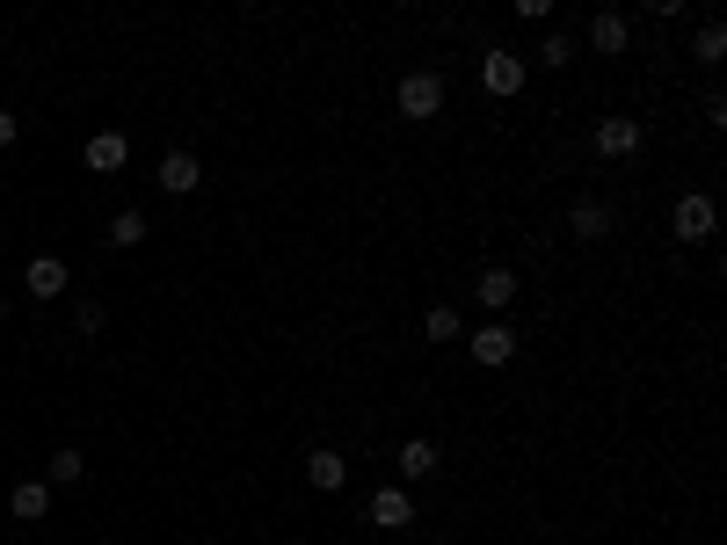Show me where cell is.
Wrapping results in <instances>:
<instances>
[{"mask_svg": "<svg viewBox=\"0 0 727 545\" xmlns=\"http://www.w3.org/2000/svg\"><path fill=\"white\" fill-rule=\"evenodd\" d=\"M0 328H8V299H0Z\"/></svg>", "mask_w": 727, "mask_h": 545, "instance_id": "23", "label": "cell"}, {"mask_svg": "<svg viewBox=\"0 0 727 545\" xmlns=\"http://www.w3.org/2000/svg\"><path fill=\"white\" fill-rule=\"evenodd\" d=\"M44 480H52V488H81V480H87V458H81V451L66 444V451H52V466H44Z\"/></svg>", "mask_w": 727, "mask_h": 545, "instance_id": "18", "label": "cell"}, {"mask_svg": "<svg viewBox=\"0 0 727 545\" xmlns=\"http://www.w3.org/2000/svg\"><path fill=\"white\" fill-rule=\"evenodd\" d=\"M15 139H22V117H15V109H0V153H8Z\"/></svg>", "mask_w": 727, "mask_h": 545, "instance_id": "22", "label": "cell"}, {"mask_svg": "<svg viewBox=\"0 0 727 545\" xmlns=\"http://www.w3.org/2000/svg\"><path fill=\"white\" fill-rule=\"evenodd\" d=\"M524 81H531V66H524L517 52H503V44H495V52H481V88L495 95V103H517Z\"/></svg>", "mask_w": 727, "mask_h": 545, "instance_id": "2", "label": "cell"}, {"mask_svg": "<svg viewBox=\"0 0 727 545\" xmlns=\"http://www.w3.org/2000/svg\"><path fill=\"white\" fill-rule=\"evenodd\" d=\"M422 334H430V342H466V313H459V306H430V313H422Z\"/></svg>", "mask_w": 727, "mask_h": 545, "instance_id": "16", "label": "cell"}, {"mask_svg": "<svg viewBox=\"0 0 727 545\" xmlns=\"http://www.w3.org/2000/svg\"><path fill=\"white\" fill-rule=\"evenodd\" d=\"M611 226H619V212H611L604 196H582V204L568 212V233H575V241H589V247L611 241Z\"/></svg>", "mask_w": 727, "mask_h": 545, "instance_id": "8", "label": "cell"}, {"mask_svg": "<svg viewBox=\"0 0 727 545\" xmlns=\"http://www.w3.org/2000/svg\"><path fill=\"white\" fill-rule=\"evenodd\" d=\"M22 284H30V299H66L73 269H66V255H30V269H22Z\"/></svg>", "mask_w": 727, "mask_h": 545, "instance_id": "7", "label": "cell"}, {"mask_svg": "<svg viewBox=\"0 0 727 545\" xmlns=\"http://www.w3.org/2000/svg\"><path fill=\"white\" fill-rule=\"evenodd\" d=\"M364 510H371V524H379V531H408V524H415V494L400 488V480H386V488H371Z\"/></svg>", "mask_w": 727, "mask_h": 545, "instance_id": "4", "label": "cell"}, {"mask_svg": "<svg viewBox=\"0 0 727 545\" xmlns=\"http://www.w3.org/2000/svg\"><path fill=\"white\" fill-rule=\"evenodd\" d=\"M444 95H451L444 73H436V66H415V73L393 88V109H400L408 124H430V117H444Z\"/></svg>", "mask_w": 727, "mask_h": 545, "instance_id": "1", "label": "cell"}, {"mask_svg": "<svg viewBox=\"0 0 727 545\" xmlns=\"http://www.w3.org/2000/svg\"><path fill=\"white\" fill-rule=\"evenodd\" d=\"M73 328H81V334H103V306L81 299V306H73Z\"/></svg>", "mask_w": 727, "mask_h": 545, "instance_id": "21", "label": "cell"}, {"mask_svg": "<svg viewBox=\"0 0 727 545\" xmlns=\"http://www.w3.org/2000/svg\"><path fill=\"white\" fill-rule=\"evenodd\" d=\"M436 466H444V451H436L430 437H408V444H400V480H430Z\"/></svg>", "mask_w": 727, "mask_h": 545, "instance_id": "15", "label": "cell"}, {"mask_svg": "<svg viewBox=\"0 0 727 545\" xmlns=\"http://www.w3.org/2000/svg\"><path fill=\"white\" fill-rule=\"evenodd\" d=\"M8 510H15V524H44L52 516V480H15Z\"/></svg>", "mask_w": 727, "mask_h": 545, "instance_id": "11", "label": "cell"}, {"mask_svg": "<svg viewBox=\"0 0 727 545\" xmlns=\"http://www.w3.org/2000/svg\"><path fill=\"white\" fill-rule=\"evenodd\" d=\"M306 480H313V488H320V494H343V480H349V458L320 444V451L306 458Z\"/></svg>", "mask_w": 727, "mask_h": 545, "instance_id": "14", "label": "cell"}, {"mask_svg": "<svg viewBox=\"0 0 727 545\" xmlns=\"http://www.w3.org/2000/svg\"><path fill=\"white\" fill-rule=\"evenodd\" d=\"M473 299H481L487 313L503 320L509 306H517V269H503V263H495V269H481V284H473Z\"/></svg>", "mask_w": 727, "mask_h": 545, "instance_id": "9", "label": "cell"}, {"mask_svg": "<svg viewBox=\"0 0 727 545\" xmlns=\"http://www.w3.org/2000/svg\"><path fill=\"white\" fill-rule=\"evenodd\" d=\"M197 182H204L197 153H160V190H168V196H190Z\"/></svg>", "mask_w": 727, "mask_h": 545, "instance_id": "13", "label": "cell"}, {"mask_svg": "<svg viewBox=\"0 0 727 545\" xmlns=\"http://www.w3.org/2000/svg\"><path fill=\"white\" fill-rule=\"evenodd\" d=\"M641 146H647L641 117H604V124H597V153H604V160H633Z\"/></svg>", "mask_w": 727, "mask_h": 545, "instance_id": "6", "label": "cell"}, {"mask_svg": "<svg viewBox=\"0 0 727 545\" xmlns=\"http://www.w3.org/2000/svg\"><path fill=\"white\" fill-rule=\"evenodd\" d=\"M146 233H154V226H146V212H139V204H124V212L109 218V233H103V241H109V247H139Z\"/></svg>", "mask_w": 727, "mask_h": 545, "instance_id": "17", "label": "cell"}, {"mask_svg": "<svg viewBox=\"0 0 727 545\" xmlns=\"http://www.w3.org/2000/svg\"><path fill=\"white\" fill-rule=\"evenodd\" d=\"M466 350H473V364H481V371H509V356H517V334H509V320H487V328L473 334Z\"/></svg>", "mask_w": 727, "mask_h": 545, "instance_id": "5", "label": "cell"}, {"mask_svg": "<svg viewBox=\"0 0 727 545\" xmlns=\"http://www.w3.org/2000/svg\"><path fill=\"white\" fill-rule=\"evenodd\" d=\"M589 44H597L604 58H619L625 44H633V22H625V8H604V15L589 22Z\"/></svg>", "mask_w": 727, "mask_h": 545, "instance_id": "12", "label": "cell"}, {"mask_svg": "<svg viewBox=\"0 0 727 545\" xmlns=\"http://www.w3.org/2000/svg\"><path fill=\"white\" fill-rule=\"evenodd\" d=\"M713 218H720V212H713V196L692 190V196H676L670 226H676V241H684V247H706V241H713Z\"/></svg>", "mask_w": 727, "mask_h": 545, "instance_id": "3", "label": "cell"}, {"mask_svg": "<svg viewBox=\"0 0 727 545\" xmlns=\"http://www.w3.org/2000/svg\"><path fill=\"white\" fill-rule=\"evenodd\" d=\"M692 58H698V66H720V58H727V30H720V22H706V30L692 36Z\"/></svg>", "mask_w": 727, "mask_h": 545, "instance_id": "19", "label": "cell"}, {"mask_svg": "<svg viewBox=\"0 0 727 545\" xmlns=\"http://www.w3.org/2000/svg\"><path fill=\"white\" fill-rule=\"evenodd\" d=\"M81 160L95 168V175H117L124 160H131V139H124V131H95V139L81 146Z\"/></svg>", "mask_w": 727, "mask_h": 545, "instance_id": "10", "label": "cell"}, {"mask_svg": "<svg viewBox=\"0 0 727 545\" xmlns=\"http://www.w3.org/2000/svg\"><path fill=\"white\" fill-rule=\"evenodd\" d=\"M568 58H575V36H568V30H546V44H538V66L568 73Z\"/></svg>", "mask_w": 727, "mask_h": 545, "instance_id": "20", "label": "cell"}]
</instances>
